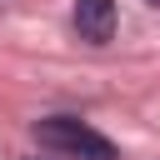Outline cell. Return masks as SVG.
I'll return each mask as SVG.
<instances>
[{"label": "cell", "mask_w": 160, "mask_h": 160, "mask_svg": "<svg viewBox=\"0 0 160 160\" xmlns=\"http://www.w3.org/2000/svg\"><path fill=\"white\" fill-rule=\"evenodd\" d=\"M75 30L90 45H105L115 35V0H75Z\"/></svg>", "instance_id": "obj_2"}, {"label": "cell", "mask_w": 160, "mask_h": 160, "mask_svg": "<svg viewBox=\"0 0 160 160\" xmlns=\"http://www.w3.org/2000/svg\"><path fill=\"white\" fill-rule=\"evenodd\" d=\"M145 5H155V10H160V0H145Z\"/></svg>", "instance_id": "obj_3"}, {"label": "cell", "mask_w": 160, "mask_h": 160, "mask_svg": "<svg viewBox=\"0 0 160 160\" xmlns=\"http://www.w3.org/2000/svg\"><path fill=\"white\" fill-rule=\"evenodd\" d=\"M35 135H40V145H50V150H60L70 160H120V150L100 130H90L85 120H75V115H50V120L35 125Z\"/></svg>", "instance_id": "obj_1"}]
</instances>
